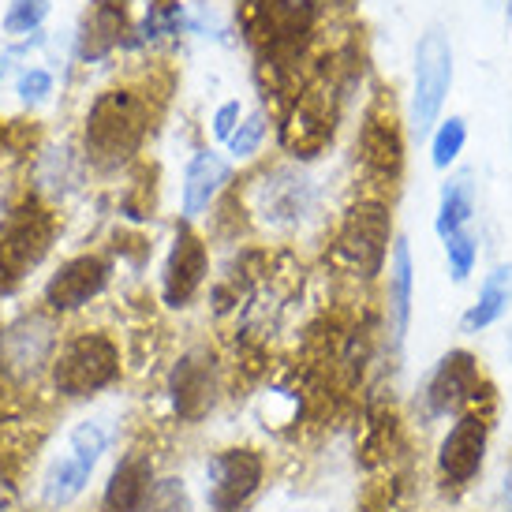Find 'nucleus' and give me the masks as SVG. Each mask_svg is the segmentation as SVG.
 <instances>
[{
    "instance_id": "nucleus-1",
    "label": "nucleus",
    "mask_w": 512,
    "mask_h": 512,
    "mask_svg": "<svg viewBox=\"0 0 512 512\" xmlns=\"http://www.w3.org/2000/svg\"><path fill=\"white\" fill-rule=\"evenodd\" d=\"M154 94L143 86L116 83L98 90L79 124V154L98 176H124L143 157L154 135Z\"/></svg>"
},
{
    "instance_id": "nucleus-2",
    "label": "nucleus",
    "mask_w": 512,
    "mask_h": 512,
    "mask_svg": "<svg viewBox=\"0 0 512 512\" xmlns=\"http://www.w3.org/2000/svg\"><path fill=\"white\" fill-rule=\"evenodd\" d=\"M124 382V348L105 326L64 329L45 393L57 404H94Z\"/></svg>"
},
{
    "instance_id": "nucleus-3",
    "label": "nucleus",
    "mask_w": 512,
    "mask_h": 512,
    "mask_svg": "<svg viewBox=\"0 0 512 512\" xmlns=\"http://www.w3.org/2000/svg\"><path fill=\"white\" fill-rule=\"evenodd\" d=\"M60 240V210L34 191H19L0 206V303L27 292Z\"/></svg>"
},
{
    "instance_id": "nucleus-4",
    "label": "nucleus",
    "mask_w": 512,
    "mask_h": 512,
    "mask_svg": "<svg viewBox=\"0 0 512 512\" xmlns=\"http://www.w3.org/2000/svg\"><path fill=\"white\" fill-rule=\"evenodd\" d=\"M64 337V322L30 303L0 318V397L27 400L45 393L49 367Z\"/></svg>"
},
{
    "instance_id": "nucleus-5",
    "label": "nucleus",
    "mask_w": 512,
    "mask_h": 512,
    "mask_svg": "<svg viewBox=\"0 0 512 512\" xmlns=\"http://www.w3.org/2000/svg\"><path fill=\"white\" fill-rule=\"evenodd\" d=\"M393 247V214L385 199L363 195V199L341 217L337 236H333V258L341 262L344 273H352L356 281L370 285L385 273Z\"/></svg>"
},
{
    "instance_id": "nucleus-6",
    "label": "nucleus",
    "mask_w": 512,
    "mask_h": 512,
    "mask_svg": "<svg viewBox=\"0 0 512 512\" xmlns=\"http://www.w3.org/2000/svg\"><path fill=\"white\" fill-rule=\"evenodd\" d=\"M116 277V258L105 247H86L75 255L60 258L53 270L45 273L42 288H38V307L68 322L75 314L90 311L109 288Z\"/></svg>"
},
{
    "instance_id": "nucleus-7",
    "label": "nucleus",
    "mask_w": 512,
    "mask_h": 512,
    "mask_svg": "<svg viewBox=\"0 0 512 512\" xmlns=\"http://www.w3.org/2000/svg\"><path fill=\"white\" fill-rule=\"evenodd\" d=\"M221 397V359L210 344H191L172 359L165 374V400L180 427H199L210 419Z\"/></svg>"
},
{
    "instance_id": "nucleus-8",
    "label": "nucleus",
    "mask_w": 512,
    "mask_h": 512,
    "mask_svg": "<svg viewBox=\"0 0 512 512\" xmlns=\"http://www.w3.org/2000/svg\"><path fill=\"white\" fill-rule=\"evenodd\" d=\"M251 214L273 232H296L318 214V187L299 165H273L258 176L251 191Z\"/></svg>"
},
{
    "instance_id": "nucleus-9",
    "label": "nucleus",
    "mask_w": 512,
    "mask_h": 512,
    "mask_svg": "<svg viewBox=\"0 0 512 512\" xmlns=\"http://www.w3.org/2000/svg\"><path fill=\"white\" fill-rule=\"evenodd\" d=\"M449 90H453V42L441 27H430L415 42L412 72V128L419 139H427L438 128Z\"/></svg>"
},
{
    "instance_id": "nucleus-10",
    "label": "nucleus",
    "mask_w": 512,
    "mask_h": 512,
    "mask_svg": "<svg viewBox=\"0 0 512 512\" xmlns=\"http://www.w3.org/2000/svg\"><path fill=\"white\" fill-rule=\"evenodd\" d=\"M266 483V456L251 445H225L206 456L202 490L210 512H243Z\"/></svg>"
},
{
    "instance_id": "nucleus-11",
    "label": "nucleus",
    "mask_w": 512,
    "mask_h": 512,
    "mask_svg": "<svg viewBox=\"0 0 512 512\" xmlns=\"http://www.w3.org/2000/svg\"><path fill=\"white\" fill-rule=\"evenodd\" d=\"M131 30H135L131 0H90L68 38V60L75 68L105 64L116 53H124Z\"/></svg>"
},
{
    "instance_id": "nucleus-12",
    "label": "nucleus",
    "mask_w": 512,
    "mask_h": 512,
    "mask_svg": "<svg viewBox=\"0 0 512 512\" xmlns=\"http://www.w3.org/2000/svg\"><path fill=\"white\" fill-rule=\"evenodd\" d=\"M206 277H210V243L195 225L180 221L172 232L169 251L161 258V277H157L161 303L169 311H187L199 299Z\"/></svg>"
},
{
    "instance_id": "nucleus-13",
    "label": "nucleus",
    "mask_w": 512,
    "mask_h": 512,
    "mask_svg": "<svg viewBox=\"0 0 512 512\" xmlns=\"http://www.w3.org/2000/svg\"><path fill=\"white\" fill-rule=\"evenodd\" d=\"M157 456L150 445L131 441L124 453L113 456V464L105 471L98 490V509L94 512H146L157 490Z\"/></svg>"
},
{
    "instance_id": "nucleus-14",
    "label": "nucleus",
    "mask_w": 512,
    "mask_h": 512,
    "mask_svg": "<svg viewBox=\"0 0 512 512\" xmlns=\"http://www.w3.org/2000/svg\"><path fill=\"white\" fill-rule=\"evenodd\" d=\"M359 169L374 187H393L404 172V135L393 101L378 98L359 124Z\"/></svg>"
},
{
    "instance_id": "nucleus-15",
    "label": "nucleus",
    "mask_w": 512,
    "mask_h": 512,
    "mask_svg": "<svg viewBox=\"0 0 512 512\" xmlns=\"http://www.w3.org/2000/svg\"><path fill=\"white\" fill-rule=\"evenodd\" d=\"M329 90H296L281 120V146L285 154H292L296 161L318 157L333 139V124H337V109H333Z\"/></svg>"
},
{
    "instance_id": "nucleus-16",
    "label": "nucleus",
    "mask_w": 512,
    "mask_h": 512,
    "mask_svg": "<svg viewBox=\"0 0 512 512\" xmlns=\"http://www.w3.org/2000/svg\"><path fill=\"white\" fill-rule=\"evenodd\" d=\"M483 397V374L471 352H445L438 367L430 370L427 385H423V400H427L430 415H464L475 412V404Z\"/></svg>"
},
{
    "instance_id": "nucleus-17",
    "label": "nucleus",
    "mask_w": 512,
    "mask_h": 512,
    "mask_svg": "<svg viewBox=\"0 0 512 512\" xmlns=\"http://www.w3.org/2000/svg\"><path fill=\"white\" fill-rule=\"evenodd\" d=\"M98 471L90 460L72 453L68 445H60L57 453L42 460V468L34 475V501L42 512H72L79 501L90 494V486L98 479Z\"/></svg>"
},
{
    "instance_id": "nucleus-18",
    "label": "nucleus",
    "mask_w": 512,
    "mask_h": 512,
    "mask_svg": "<svg viewBox=\"0 0 512 512\" xmlns=\"http://www.w3.org/2000/svg\"><path fill=\"white\" fill-rule=\"evenodd\" d=\"M232 172H236V165L221 150H214V146L195 150V154L187 157L184 176H180V221L195 225V221L210 214L217 199L232 184Z\"/></svg>"
},
{
    "instance_id": "nucleus-19",
    "label": "nucleus",
    "mask_w": 512,
    "mask_h": 512,
    "mask_svg": "<svg viewBox=\"0 0 512 512\" xmlns=\"http://www.w3.org/2000/svg\"><path fill=\"white\" fill-rule=\"evenodd\" d=\"M486 438H490V423L479 412L456 415V423L449 427V434L438 445V475L445 486H468L479 468H483L486 456Z\"/></svg>"
},
{
    "instance_id": "nucleus-20",
    "label": "nucleus",
    "mask_w": 512,
    "mask_h": 512,
    "mask_svg": "<svg viewBox=\"0 0 512 512\" xmlns=\"http://www.w3.org/2000/svg\"><path fill=\"white\" fill-rule=\"evenodd\" d=\"M90 180V169H86L83 154L75 143H57V146H42L38 157H34V172H30V191L42 195L49 206H64L68 199H75L79 191Z\"/></svg>"
},
{
    "instance_id": "nucleus-21",
    "label": "nucleus",
    "mask_w": 512,
    "mask_h": 512,
    "mask_svg": "<svg viewBox=\"0 0 512 512\" xmlns=\"http://www.w3.org/2000/svg\"><path fill=\"white\" fill-rule=\"evenodd\" d=\"M412 292H415V262L412 243L397 236L385 262V318H389V341L393 352L404 348L408 326H412Z\"/></svg>"
},
{
    "instance_id": "nucleus-22",
    "label": "nucleus",
    "mask_w": 512,
    "mask_h": 512,
    "mask_svg": "<svg viewBox=\"0 0 512 512\" xmlns=\"http://www.w3.org/2000/svg\"><path fill=\"white\" fill-rule=\"evenodd\" d=\"M116 441H120V427L113 423V415H105V412L79 415V419H72L68 430H64V445H68L72 453L83 456V460H90L94 468H101V464L113 456Z\"/></svg>"
},
{
    "instance_id": "nucleus-23",
    "label": "nucleus",
    "mask_w": 512,
    "mask_h": 512,
    "mask_svg": "<svg viewBox=\"0 0 512 512\" xmlns=\"http://www.w3.org/2000/svg\"><path fill=\"white\" fill-rule=\"evenodd\" d=\"M509 303H512V266H498L494 273H486L479 299L460 314V333H483V329H490L501 314L509 311Z\"/></svg>"
},
{
    "instance_id": "nucleus-24",
    "label": "nucleus",
    "mask_w": 512,
    "mask_h": 512,
    "mask_svg": "<svg viewBox=\"0 0 512 512\" xmlns=\"http://www.w3.org/2000/svg\"><path fill=\"white\" fill-rule=\"evenodd\" d=\"M471 214H475V176H471V169H460L441 184L434 232H438L441 240H449L453 232L468 228Z\"/></svg>"
},
{
    "instance_id": "nucleus-25",
    "label": "nucleus",
    "mask_w": 512,
    "mask_h": 512,
    "mask_svg": "<svg viewBox=\"0 0 512 512\" xmlns=\"http://www.w3.org/2000/svg\"><path fill=\"white\" fill-rule=\"evenodd\" d=\"M53 15V0H8L0 15V34L8 42H27L45 34V23Z\"/></svg>"
},
{
    "instance_id": "nucleus-26",
    "label": "nucleus",
    "mask_w": 512,
    "mask_h": 512,
    "mask_svg": "<svg viewBox=\"0 0 512 512\" xmlns=\"http://www.w3.org/2000/svg\"><path fill=\"white\" fill-rule=\"evenodd\" d=\"M12 94H15V101H19V109L38 113V109L53 105V98H57V72L45 68V64L27 60V64L12 75Z\"/></svg>"
},
{
    "instance_id": "nucleus-27",
    "label": "nucleus",
    "mask_w": 512,
    "mask_h": 512,
    "mask_svg": "<svg viewBox=\"0 0 512 512\" xmlns=\"http://www.w3.org/2000/svg\"><path fill=\"white\" fill-rule=\"evenodd\" d=\"M266 135H270V113L266 109H251V113H243L240 128L228 135V161L236 165V161H255L262 154V146H266Z\"/></svg>"
},
{
    "instance_id": "nucleus-28",
    "label": "nucleus",
    "mask_w": 512,
    "mask_h": 512,
    "mask_svg": "<svg viewBox=\"0 0 512 512\" xmlns=\"http://www.w3.org/2000/svg\"><path fill=\"white\" fill-rule=\"evenodd\" d=\"M464 143H468V124H464V116L438 120V128L430 131V161H434V169H449L456 157L464 154Z\"/></svg>"
},
{
    "instance_id": "nucleus-29",
    "label": "nucleus",
    "mask_w": 512,
    "mask_h": 512,
    "mask_svg": "<svg viewBox=\"0 0 512 512\" xmlns=\"http://www.w3.org/2000/svg\"><path fill=\"white\" fill-rule=\"evenodd\" d=\"M445 243V258H449V277H453L456 285H464L471 277V270H475V262H479V240L471 236L468 228H460V232H453Z\"/></svg>"
},
{
    "instance_id": "nucleus-30",
    "label": "nucleus",
    "mask_w": 512,
    "mask_h": 512,
    "mask_svg": "<svg viewBox=\"0 0 512 512\" xmlns=\"http://www.w3.org/2000/svg\"><path fill=\"white\" fill-rule=\"evenodd\" d=\"M146 512H195V501H191V490H187L184 479L161 475L154 490V501H150Z\"/></svg>"
},
{
    "instance_id": "nucleus-31",
    "label": "nucleus",
    "mask_w": 512,
    "mask_h": 512,
    "mask_svg": "<svg viewBox=\"0 0 512 512\" xmlns=\"http://www.w3.org/2000/svg\"><path fill=\"white\" fill-rule=\"evenodd\" d=\"M240 120H243V105L236 98H228L221 101L214 109V116H210V135H214L217 143H228V135L240 128Z\"/></svg>"
},
{
    "instance_id": "nucleus-32",
    "label": "nucleus",
    "mask_w": 512,
    "mask_h": 512,
    "mask_svg": "<svg viewBox=\"0 0 512 512\" xmlns=\"http://www.w3.org/2000/svg\"><path fill=\"white\" fill-rule=\"evenodd\" d=\"M15 150V128L8 120H0V165H4V157Z\"/></svg>"
},
{
    "instance_id": "nucleus-33",
    "label": "nucleus",
    "mask_w": 512,
    "mask_h": 512,
    "mask_svg": "<svg viewBox=\"0 0 512 512\" xmlns=\"http://www.w3.org/2000/svg\"><path fill=\"white\" fill-rule=\"evenodd\" d=\"M501 498H505V512H512V464L505 471V483H501Z\"/></svg>"
},
{
    "instance_id": "nucleus-34",
    "label": "nucleus",
    "mask_w": 512,
    "mask_h": 512,
    "mask_svg": "<svg viewBox=\"0 0 512 512\" xmlns=\"http://www.w3.org/2000/svg\"><path fill=\"white\" fill-rule=\"evenodd\" d=\"M505 348H509V359H512V329H509V337H505Z\"/></svg>"
},
{
    "instance_id": "nucleus-35",
    "label": "nucleus",
    "mask_w": 512,
    "mask_h": 512,
    "mask_svg": "<svg viewBox=\"0 0 512 512\" xmlns=\"http://www.w3.org/2000/svg\"><path fill=\"white\" fill-rule=\"evenodd\" d=\"M509 19H512V0H509Z\"/></svg>"
}]
</instances>
